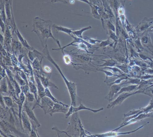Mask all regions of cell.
I'll return each mask as SVG.
<instances>
[{
  "instance_id": "obj_21",
  "label": "cell",
  "mask_w": 153,
  "mask_h": 137,
  "mask_svg": "<svg viewBox=\"0 0 153 137\" xmlns=\"http://www.w3.org/2000/svg\"><path fill=\"white\" fill-rule=\"evenodd\" d=\"M141 43L144 45H149V46H151L153 47L151 43L150 36L148 32H147L145 36L142 37V38L141 39Z\"/></svg>"
},
{
  "instance_id": "obj_3",
  "label": "cell",
  "mask_w": 153,
  "mask_h": 137,
  "mask_svg": "<svg viewBox=\"0 0 153 137\" xmlns=\"http://www.w3.org/2000/svg\"><path fill=\"white\" fill-rule=\"evenodd\" d=\"M81 121L79 119V114L78 112L74 113L71 115L70 121L68 123V128L66 131L68 133H73L74 137H77L76 134L78 136H79L80 134V125ZM69 134V133H68Z\"/></svg>"
},
{
  "instance_id": "obj_16",
  "label": "cell",
  "mask_w": 153,
  "mask_h": 137,
  "mask_svg": "<svg viewBox=\"0 0 153 137\" xmlns=\"http://www.w3.org/2000/svg\"><path fill=\"white\" fill-rule=\"evenodd\" d=\"M28 85H29L30 91L34 95L36 100V101H37L38 98V90H37V87L36 85L35 82H33L28 80Z\"/></svg>"
},
{
  "instance_id": "obj_17",
  "label": "cell",
  "mask_w": 153,
  "mask_h": 137,
  "mask_svg": "<svg viewBox=\"0 0 153 137\" xmlns=\"http://www.w3.org/2000/svg\"><path fill=\"white\" fill-rule=\"evenodd\" d=\"M92 29V27L91 26H88V27H85L82 28L80 29L79 30H74V31H73L72 34L76 36L77 37L79 38L82 39H84V37L83 36V32L86 30H88L91 29Z\"/></svg>"
},
{
  "instance_id": "obj_9",
  "label": "cell",
  "mask_w": 153,
  "mask_h": 137,
  "mask_svg": "<svg viewBox=\"0 0 153 137\" xmlns=\"http://www.w3.org/2000/svg\"><path fill=\"white\" fill-rule=\"evenodd\" d=\"M69 109V106L68 105H64L59 103H55L49 114L51 116H52L53 113H62L66 114L68 111Z\"/></svg>"
},
{
  "instance_id": "obj_38",
  "label": "cell",
  "mask_w": 153,
  "mask_h": 137,
  "mask_svg": "<svg viewBox=\"0 0 153 137\" xmlns=\"http://www.w3.org/2000/svg\"><path fill=\"white\" fill-rule=\"evenodd\" d=\"M75 2V0H70V3L71 4H74Z\"/></svg>"
},
{
  "instance_id": "obj_13",
  "label": "cell",
  "mask_w": 153,
  "mask_h": 137,
  "mask_svg": "<svg viewBox=\"0 0 153 137\" xmlns=\"http://www.w3.org/2000/svg\"><path fill=\"white\" fill-rule=\"evenodd\" d=\"M28 56L30 61L33 62L36 58H37L39 60H43L44 58L43 53L39 52L38 50L34 48L33 50H29L28 52Z\"/></svg>"
},
{
  "instance_id": "obj_4",
  "label": "cell",
  "mask_w": 153,
  "mask_h": 137,
  "mask_svg": "<svg viewBox=\"0 0 153 137\" xmlns=\"http://www.w3.org/2000/svg\"><path fill=\"white\" fill-rule=\"evenodd\" d=\"M82 110H88V111H92V112H94V113H96L103 110V108H101L100 109H98V110H94V109H91V108L86 107L81 102H80V105H79V106L77 107L73 106L72 104H71V105L69 107V109L68 113L65 114V118L67 119L71 115L73 114L74 113H76V112Z\"/></svg>"
},
{
  "instance_id": "obj_10",
  "label": "cell",
  "mask_w": 153,
  "mask_h": 137,
  "mask_svg": "<svg viewBox=\"0 0 153 137\" xmlns=\"http://www.w3.org/2000/svg\"><path fill=\"white\" fill-rule=\"evenodd\" d=\"M26 96L25 94L23 92H21L19 95V98L18 100L16 101L17 104L18 105V116L19 118V122H20V125L23 127L22 125V119H21V115H22V110L24 107L23 106L24 105V103L25 102Z\"/></svg>"
},
{
  "instance_id": "obj_33",
  "label": "cell",
  "mask_w": 153,
  "mask_h": 137,
  "mask_svg": "<svg viewBox=\"0 0 153 137\" xmlns=\"http://www.w3.org/2000/svg\"><path fill=\"white\" fill-rule=\"evenodd\" d=\"M88 1L91 3V4L97 5L101 8V4H102L101 0H88Z\"/></svg>"
},
{
  "instance_id": "obj_19",
  "label": "cell",
  "mask_w": 153,
  "mask_h": 137,
  "mask_svg": "<svg viewBox=\"0 0 153 137\" xmlns=\"http://www.w3.org/2000/svg\"><path fill=\"white\" fill-rule=\"evenodd\" d=\"M45 93L46 96L50 98L55 103H59V104H62L64 105H67L66 104L62 103L61 101H59L58 99H56L53 96L52 94L51 93V91L49 90V87L45 88Z\"/></svg>"
},
{
  "instance_id": "obj_7",
  "label": "cell",
  "mask_w": 153,
  "mask_h": 137,
  "mask_svg": "<svg viewBox=\"0 0 153 137\" xmlns=\"http://www.w3.org/2000/svg\"><path fill=\"white\" fill-rule=\"evenodd\" d=\"M28 104L29 103L27 102V101L25 100V103L24 104V107L26 113L29 117L30 121L33 122L37 127H40L41 126V124L36 118V116L33 111V109L31 108Z\"/></svg>"
},
{
  "instance_id": "obj_39",
  "label": "cell",
  "mask_w": 153,
  "mask_h": 137,
  "mask_svg": "<svg viewBox=\"0 0 153 137\" xmlns=\"http://www.w3.org/2000/svg\"><path fill=\"white\" fill-rule=\"evenodd\" d=\"M153 27V25H152L149 28V29L152 28Z\"/></svg>"
},
{
  "instance_id": "obj_11",
  "label": "cell",
  "mask_w": 153,
  "mask_h": 137,
  "mask_svg": "<svg viewBox=\"0 0 153 137\" xmlns=\"http://www.w3.org/2000/svg\"><path fill=\"white\" fill-rule=\"evenodd\" d=\"M21 119H22V125L24 129L28 131H31L32 128V123L27 114L26 113L24 107L22 110Z\"/></svg>"
},
{
  "instance_id": "obj_31",
  "label": "cell",
  "mask_w": 153,
  "mask_h": 137,
  "mask_svg": "<svg viewBox=\"0 0 153 137\" xmlns=\"http://www.w3.org/2000/svg\"><path fill=\"white\" fill-rule=\"evenodd\" d=\"M106 25H107V27H108V29L109 30H112L114 32H115V27H114V25L113 24V23L110 21H107Z\"/></svg>"
},
{
  "instance_id": "obj_24",
  "label": "cell",
  "mask_w": 153,
  "mask_h": 137,
  "mask_svg": "<svg viewBox=\"0 0 153 137\" xmlns=\"http://www.w3.org/2000/svg\"><path fill=\"white\" fill-rule=\"evenodd\" d=\"M72 46H75L77 47L76 48H76H78L79 50H85L86 52H87L88 53H91V52H89V51H88V47L87 45L86 44H85V43H78V45H76L75 44H73L72 45Z\"/></svg>"
},
{
  "instance_id": "obj_12",
  "label": "cell",
  "mask_w": 153,
  "mask_h": 137,
  "mask_svg": "<svg viewBox=\"0 0 153 137\" xmlns=\"http://www.w3.org/2000/svg\"><path fill=\"white\" fill-rule=\"evenodd\" d=\"M139 92H140V91H137V92H135V93H123V94H121V95L115 99V101L111 103L110 104L108 105V106H107V108H111V107H114V106L116 105L121 104L124 99H126L128 97L131 96V95H134V94H136V93H139Z\"/></svg>"
},
{
  "instance_id": "obj_14",
  "label": "cell",
  "mask_w": 153,
  "mask_h": 137,
  "mask_svg": "<svg viewBox=\"0 0 153 137\" xmlns=\"http://www.w3.org/2000/svg\"><path fill=\"white\" fill-rule=\"evenodd\" d=\"M16 33L17 36L19 40L20 41V43L23 45L24 47H26L29 50H33L34 49L33 47H32L30 46V45L28 44L27 40L24 38V37L21 35L20 32H19L18 28L16 27Z\"/></svg>"
},
{
  "instance_id": "obj_2",
  "label": "cell",
  "mask_w": 153,
  "mask_h": 137,
  "mask_svg": "<svg viewBox=\"0 0 153 137\" xmlns=\"http://www.w3.org/2000/svg\"><path fill=\"white\" fill-rule=\"evenodd\" d=\"M43 53L44 54L45 57H46V59H48L59 71V73L62 77L63 80L65 81L67 88H68V90L69 92L71 99V104H72L73 106L76 107L77 101V99L79 98L77 96L76 85V83L75 82L69 81L66 78L65 75L63 74L62 71L61 70L59 66L55 62V61L53 59L52 57L50 55L47 44L46 45L45 47H44L43 50Z\"/></svg>"
},
{
  "instance_id": "obj_1",
  "label": "cell",
  "mask_w": 153,
  "mask_h": 137,
  "mask_svg": "<svg viewBox=\"0 0 153 137\" xmlns=\"http://www.w3.org/2000/svg\"><path fill=\"white\" fill-rule=\"evenodd\" d=\"M52 21L50 20H44L40 17H35L33 21V32L38 36L43 48L47 45L48 39L52 38L55 42L57 39L52 32Z\"/></svg>"
},
{
  "instance_id": "obj_27",
  "label": "cell",
  "mask_w": 153,
  "mask_h": 137,
  "mask_svg": "<svg viewBox=\"0 0 153 137\" xmlns=\"http://www.w3.org/2000/svg\"><path fill=\"white\" fill-rule=\"evenodd\" d=\"M137 87V85H132V86H129L128 87H123L122 89H121L120 92H118L117 95L121 94L123 91H131V90H134V89L136 88Z\"/></svg>"
},
{
  "instance_id": "obj_29",
  "label": "cell",
  "mask_w": 153,
  "mask_h": 137,
  "mask_svg": "<svg viewBox=\"0 0 153 137\" xmlns=\"http://www.w3.org/2000/svg\"><path fill=\"white\" fill-rule=\"evenodd\" d=\"M84 39H88L89 40V43L91 44H95L97 43H101L102 41L97 40V39H94L90 38L88 37H84Z\"/></svg>"
},
{
  "instance_id": "obj_8",
  "label": "cell",
  "mask_w": 153,
  "mask_h": 137,
  "mask_svg": "<svg viewBox=\"0 0 153 137\" xmlns=\"http://www.w3.org/2000/svg\"><path fill=\"white\" fill-rule=\"evenodd\" d=\"M34 74H36V76L39 77L45 87L47 88L51 87L55 88L58 89L59 88L52 81H51L50 79V77L41 75L37 71L35 70H34Z\"/></svg>"
},
{
  "instance_id": "obj_34",
  "label": "cell",
  "mask_w": 153,
  "mask_h": 137,
  "mask_svg": "<svg viewBox=\"0 0 153 137\" xmlns=\"http://www.w3.org/2000/svg\"><path fill=\"white\" fill-rule=\"evenodd\" d=\"M43 70L46 73H50L51 72V69L49 66L47 65L44 66Z\"/></svg>"
},
{
  "instance_id": "obj_35",
  "label": "cell",
  "mask_w": 153,
  "mask_h": 137,
  "mask_svg": "<svg viewBox=\"0 0 153 137\" xmlns=\"http://www.w3.org/2000/svg\"><path fill=\"white\" fill-rule=\"evenodd\" d=\"M51 2L52 3L60 2L63 3V4H65L68 3V1H67V0H51Z\"/></svg>"
},
{
  "instance_id": "obj_36",
  "label": "cell",
  "mask_w": 153,
  "mask_h": 137,
  "mask_svg": "<svg viewBox=\"0 0 153 137\" xmlns=\"http://www.w3.org/2000/svg\"><path fill=\"white\" fill-rule=\"evenodd\" d=\"M77 1H80L83 2L85 3L88 4L89 5H91V3L88 1V0H77Z\"/></svg>"
},
{
  "instance_id": "obj_22",
  "label": "cell",
  "mask_w": 153,
  "mask_h": 137,
  "mask_svg": "<svg viewBox=\"0 0 153 137\" xmlns=\"http://www.w3.org/2000/svg\"><path fill=\"white\" fill-rule=\"evenodd\" d=\"M120 89V86H116V85H114L111 88V91L109 93V95L107 96L105 98L107 99H110V98L112 97L113 96H114V94H116V92L119 90Z\"/></svg>"
},
{
  "instance_id": "obj_23",
  "label": "cell",
  "mask_w": 153,
  "mask_h": 137,
  "mask_svg": "<svg viewBox=\"0 0 153 137\" xmlns=\"http://www.w3.org/2000/svg\"><path fill=\"white\" fill-rule=\"evenodd\" d=\"M2 98L4 100V103L9 108L12 107L13 106V102L12 98L10 97L2 96Z\"/></svg>"
},
{
  "instance_id": "obj_6",
  "label": "cell",
  "mask_w": 153,
  "mask_h": 137,
  "mask_svg": "<svg viewBox=\"0 0 153 137\" xmlns=\"http://www.w3.org/2000/svg\"><path fill=\"white\" fill-rule=\"evenodd\" d=\"M153 23V18H145L136 27V30L137 32H141L146 31L152 25Z\"/></svg>"
},
{
  "instance_id": "obj_15",
  "label": "cell",
  "mask_w": 153,
  "mask_h": 137,
  "mask_svg": "<svg viewBox=\"0 0 153 137\" xmlns=\"http://www.w3.org/2000/svg\"><path fill=\"white\" fill-rule=\"evenodd\" d=\"M52 27H53L57 30V32L61 31V32H63V33H66L70 36H71V35H72L73 31L75 30L65 27H62V26H58V25H55V24L53 25Z\"/></svg>"
},
{
  "instance_id": "obj_26",
  "label": "cell",
  "mask_w": 153,
  "mask_h": 137,
  "mask_svg": "<svg viewBox=\"0 0 153 137\" xmlns=\"http://www.w3.org/2000/svg\"><path fill=\"white\" fill-rule=\"evenodd\" d=\"M25 96L26 100L27 101L28 103L34 102V101L36 99L33 93H32L30 90L27 92V94L25 95Z\"/></svg>"
},
{
  "instance_id": "obj_18",
  "label": "cell",
  "mask_w": 153,
  "mask_h": 137,
  "mask_svg": "<svg viewBox=\"0 0 153 137\" xmlns=\"http://www.w3.org/2000/svg\"><path fill=\"white\" fill-rule=\"evenodd\" d=\"M90 6L91 8V15L96 19H101V17L98 12V10L100 7L97 5L93 4L90 5Z\"/></svg>"
},
{
  "instance_id": "obj_20",
  "label": "cell",
  "mask_w": 153,
  "mask_h": 137,
  "mask_svg": "<svg viewBox=\"0 0 153 137\" xmlns=\"http://www.w3.org/2000/svg\"><path fill=\"white\" fill-rule=\"evenodd\" d=\"M7 77L3 78L1 79V92L2 93H8V85H7Z\"/></svg>"
},
{
  "instance_id": "obj_37",
  "label": "cell",
  "mask_w": 153,
  "mask_h": 137,
  "mask_svg": "<svg viewBox=\"0 0 153 137\" xmlns=\"http://www.w3.org/2000/svg\"><path fill=\"white\" fill-rule=\"evenodd\" d=\"M148 31H150V32H152L153 33V27L152 28L149 29L148 30Z\"/></svg>"
},
{
  "instance_id": "obj_30",
  "label": "cell",
  "mask_w": 153,
  "mask_h": 137,
  "mask_svg": "<svg viewBox=\"0 0 153 137\" xmlns=\"http://www.w3.org/2000/svg\"><path fill=\"white\" fill-rule=\"evenodd\" d=\"M20 88H21V91L25 94V95H26L27 92L30 90L29 85L28 84H26L24 86H20Z\"/></svg>"
},
{
  "instance_id": "obj_5",
  "label": "cell",
  "mask_w": 153,
  "mask_h": 137,
  "mask_svg": "<svg viewBox=\"0 0 153 137\" xmlns=\"http://www.w3.org/2000/svg\"><path fill=\"white\" fill-rule=\"evenodd\" d=\"M54 103L50 98L45 96L43 97L41 100V107L42 108L44 111L45 113L46 114L47 113H50V111L54 105Z\"/></svg>"
},
{
  "instance_id": "obj_32",
  "label": "cell",
  "mask_w": 153,
  "mask_h": 137,
  "mask_svg": "<svg viewBox=\"0 0 153 137\" xmlns=\"http://www.w3.org/2000/svg\"><path fill=\"white\" fill-rule=\"evenodd\" d=\"M111 44L112 43H111L109 39H107V40H105V41H102V42L100 43V45H99V47H105L107 45H108Z\"/></svg>"
},
{
  "instance_id": "obj_25",
  "label": "cell",
  "mask_w": 153,
  "mask_h": 137,
  "mask_svg": "<svg viewBox=\"0 0 153 137\" xmlns=\"http://www.w3.org/2000/svg\"><path fill=\"white\" fill-rule=\"evenodd\" d=\"M14 77H15V79L17 81L18 83L20 85V86H24V85H26V84H27L25 81L21 77V76L17 72H16V74L14 75Z\"/></svg>"
},
{
  "instance_id": "obj_28",
  "label": "cell",
  "mask_w": 153,
  "mask_h": 137,
  "mask_svg": "<svg viewBox=\"0 0 153 137\" xmlns=\"http://www.w3.org/2000/svg\"><path fill=\"white\" fill-rule=\"evenodd\" d=\"M63 59L65 64L68 65L71 64H72V59L70 54L63 55Z\"/></svg>"
}]
</instances>
